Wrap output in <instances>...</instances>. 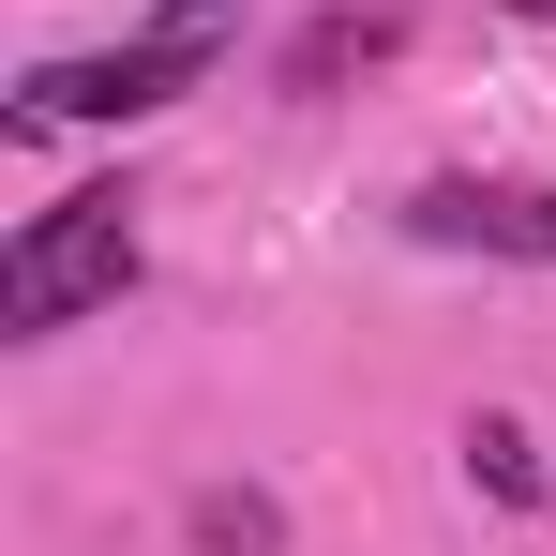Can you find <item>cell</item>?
Masks as SVG:
<instances>
[{"mask_svg":"<svg viewBox=\"0 0 556 556\" xmlns=\"http://www.w3.org/2000/svg\"><path fill=\"white\" fill-rule=\"evenodd\" d=\"M226 46H241V0H151L136 30L30 61V76H15V136H61V121H151V105L211 91Z\"/></svg>","mask_w":556,"mask_h":556,"instance_id":"cell-1","label":"cell"},{"mask_svg":"<svg viewBox=\"0 0 556 556\" xmlns=\"http://www.w3.org/2000/svg\"><path fill=\"white\" fill-rule=\"evenodd\" d=\"M511 15H556V0H511Z\"/></svg>","mask_w":556,"mask_h":556,"instance_id":"cell-7","label":"cell"},{"mask_svg":"<svg viewBox=\"0 0 556 556\" xmlns=\"http://www.w3.org/2000/svg\"><path fill=\"white\" fill-rule=\"evenodd\" d=\"M406 226L437 241V256H527V271H556V195L542 181H421L406 195Z\"/></svg>","mask_w":556,"mask_h":556,"instance_id":"cell-3","label":"cell"},{"mask_svg":"<svg viewBox=\"0 0 556 556\" xmlns=\"http://www.w3.org/2000/svg\"><path fill=\"white\" fill-rule=\"evenodd\" d=\"M376 46H391V15H331V30L301 46V76H346V61H376Z\"/></svg>","mask_w":556,"mask_h":556,"instance_id":"cell-6","label":"cell"},{"mask_svg":"<svg viewBox=\"0 0 556 556\" xmlns=\"http://www.w3.org/2000/svg\"><path fill=\"white\" fill-rule=\"evenodd\" d=\"M136 271H151V241H136V195H121V181L46 195V211L0 241V331H15V346H46V331L105 316V301H121Z\"/></svg>","mask_w":556,"mask_h":556,"instance_id":"cell-2","label":"cell"},{"mask_svg":"<svg viewBox=\"0 0 556 556\" xmlns=\"http://www.w3.org/2000/svg\"><path fill=\"white\" fill-rule=\"evenodd\" d=\"M271 542H286V511H271V496H226V481L195 496V556H271Z\"/></svg>","mask_w":556,"mask_h":556,"instance_id":"cell-4","label":"cell"},{"mask_svg":"<svg viewBox=\"0 0 556 556\" xmlns=\"http://www.w3.org/2000/svg\"><path fill=\"white\" fill-rule=\"evenodd\" d=\"M466 481H496V496H542V466H527V437H511V421H466Z\"/></svg>","mask_w":556,"mask_h":556,"instance_id":"cell-5","label":"cell"}]
</instances>
